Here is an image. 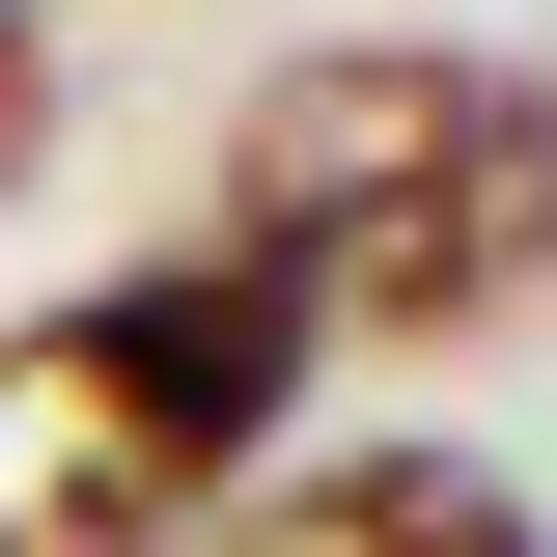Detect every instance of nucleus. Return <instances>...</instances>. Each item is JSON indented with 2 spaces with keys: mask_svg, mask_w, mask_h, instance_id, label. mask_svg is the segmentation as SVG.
<instances>
[{
  "mask_svg": "<svg viewBox=\"0 0 557 557\" xmlns=\"http://www.w3.org/2000/svg\"><path fill=\"white\" fill-rule=\"evenodd\" d=\"M307 335H502L557 278V84L474 28H335L223 112V223Z\"/></svg>",
  "mask_w": 557,
  "mask_h": 557,
  "instance_id": "nucleus-1",
  "label": "nucleus"
},
{
  "mask_svg": "<svg viewBox=\"0 0 557 557\" xmlns=\"http://www.w3.org/2000/svg\"><path fill=\"white\" fill-rule=\"evenodd\" d=\"M307 391H335V335H307L251 251L57 278V307L0 335V557H196L223 502L278 474Z\"/></svg>",
  "mask_w": 557,
  "mask_h": 557,
  "instance_id": "nucleus-2",
  "label": "nucleus"
},
{
  "mask_svg": "<svg viewBox=\"0 0 557 557\" xmlns=\"http://www.w3.org/2000/svg\"><path fill=\"white\" fill-rule=\"evenodd\" d=\"M223 557H557V530H530V474H474V446H335V474L223 502Z\"/></svg>",
  "mask_w": 557,
  "mask_h": 557,
  "instance_id": "nucleus-3",
  "label": "nucleus"
},
{
  "mask_svg": "<svg viewBox=\"0 0 557 557\" xmlns=\"http://www.w3.org/2000/svg\"><path fill=\"white\" fill-rule=\"evenodd\" d=\"M28 168H57V28L0 0V196H28Z\"/></svg>",
  "mask_w": 557,
  "mask_h": 557,
  "instance_id": "nucleus-4",
  "label": "nucleus"
}]
</instances>
